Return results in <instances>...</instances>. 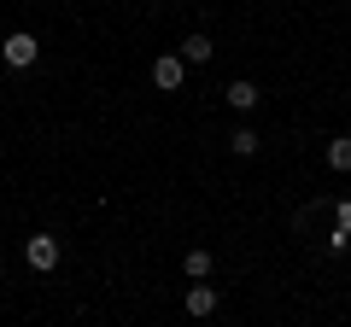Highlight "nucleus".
Masks as SVG:
<instances>
[{"label":"nucleus","mask_w":351,"mask_h":327,"mask_svg":"<svg viewBox=\"0 0 351 327\" xmlns=\"http://www.w3.org/2000/svg\"><path fill=\"white\" fill-rule=\"evenodd\" d=\"M258 146H263V140H258V135H252V129H246V123H240V129H234V135H228V152H234V158H252V152H258Z\"/></svg>","instance_id":"10"},{"label":"nucleus","mask_w":351,"mask_h":327,"mask_svg":"<svg viewBox=\"0 0 351 327\" xmlns=\"http://www.w3.org/2000/svg\"><path fill=\"white\" fill-rule=\"evenodd\" d=\"M182 304H188V315H193V322H211V315H217V304H223V298H217V287H211V280H193V287H188V298H182Z\"/></svg>","instance_id":"3"},{"label":"nucleus","mask_w":351,"mask_h":327,"mask_svg":"<svg viewBox=\"0 0 351 327\" xmlns=\"http://www.w3.org/2000/svg\"><path fill=\"white\" fill-rule=\"evenodd\" d=\"M351 246V199L334 205V228H328V252H346Z\"/></svg>","instance_id":"5"},{"label":"nucleus","mask_w":351,"mask_h":327,"mask_svg":"<svg viewBox=\"0 0 351 327\" xmlns=\"http://www.w3.org/2000/svg\"><path fill=\"white\" fill-rule=\"evenodd\" d=\"M24 263L36 269V275L59 269V234H29V246H24Z\"/></svg>","instance_id":"2"},{"label":"nucleus","mask_w":351,"mask_h":327,"mask_svg":"<svg viewBox=\"0 0 351 327\" xmlns=\"http://www.w3.org/2000/svg\"><path fill=\"white\" fill-rule=\"evenodd\" d=\"M223 100H228V105H234V112H252V105H258V100H263V94H258V88H252L246 76H240V82H228V88H223Z\"/></svg>","instance_id":"7"},{"label":"nucleus","mask_w":351,"mask_h":327,"mask_svg":"<svg viewBox=\"0 0 351 327\" xmlns=\"http://www.w3.org/2000/svg\"><path fill=\"white\" fill-rule=\"evenodd\" d=\"M182 76H188L182 53H164V59H152V82H158L164 94H176V88H182Z\"/></svg>","instance_id":"4"},{"label":"nucleus","mask_w":351,"mask_h":327,"mask_svg":"<svg viewBox=\"0 0 351 327\" xmlns=\"http://www.w3.org/2000/svg\"><path fill=\"white\" fill-rule=\"evenodd\" d=\"M322 158H328V170H339V176H346V170H351V135L328 140V146H322Z\"/></svg>","instance_id":"8"},{"label":"nucleus","mask_w":351,"mask_h":327,"mask_svg":"<svg viewBox=\"0 0 351 327\" xmlns=\"http://www.w3.org/2000/svg\"><path fill=\"white\" fill-rule=\"evenodd\" d=\"M211 36H188V41H182V64H211Z\"/></svg>","instance_id":"9"},{"label":"nucleus","mask_w":351,"mask_h":327,"mask_svg":"<svg viewBox=\"0 0 351 327\" xmlns=\"http://www.w3.org/2000/svg\"><path fill=\"white\" fill-rule=\"evenodd\" d=\"M211 269H217V257L205 252V246H193V252L182 257V275H188V280H211Z\"/></svg>","instance_id":"6"},{"label":"nucleus","mask_w":351,"mask_h":327,"mask_svg":"<svg viewBox=\"0 0 351 327\" xmlns=\"http://www.w3.org/2000/svg\"><path fill=\"white\" fill-rule=\"evenodd\" d=\"M0 59H6V70H29V64L41 59V41L29 36V29H12V36L0 41Z\"/></svg>","instance_id":"1"}]
</instances>
